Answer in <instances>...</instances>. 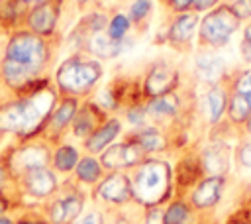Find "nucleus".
Returning <instances> with one entry per match:
<instances>
[{
    "mask_svg": "<svg viewBox=\"0 0 251 224\" xmlns=\"http://www.w3.org/2000/svg\"><path fill=\"white\" fill-rule=\"evenodd\" d=\"M49 161V151L41 145H29L12 153V169L14 171H33L45 167Z\"/></svg>",
    "mask_w": 251,
    "mask_h": 224,
    "instance_id": "nucleus-10",
    "label": "nucleus"
},
{
    "mask_svg": "<svg viewBox=\"0 0 251 224\" xmlns=\"http://www.w3.org/2000/svg\"><path fill=\"white\" fill-rule=\"evenodd\" d=\"M100 173H102V167H100V163H98L94 157H84V159H80L78 165H76V177H78L80 181H84V183H94V181H98Z\"/></svg>",
    "mask_w": 251,
    "mask_h": 224,
    "instance_id": "nucleus-25",
    "label": "nucleus"
},
{
    "mask_svg": "<svg viewBox=\"0 0 251 224\" xmlns=\"http://www.w3.org/2000/svg\"><path fill=\"white\" fill-rule=\"evenodd\" d=\"M102 120H104V114L98 108V104L86 102V104H82L76 110V114L73 118V122H75V134L76 136H90L96 128L102 126Z\"/></svg>",
    "mask_w": 251,
    "mask_h": 224,
    "instance_id": "nucleus-11",
    "label": "nucleus"
},
{
    "mask_svg": "<svg viewBox=\"0 0 251 224\" xmlns=\"http://www.w3.org/2000/svg\"><path fill=\"white\" fill-rule=\"evenodd\" d=\"M149 10H151L149 0H135L133 6H131V18H133L135 22H141V20L149 14Z\"/></svg>",
    "mask_w": 251,
    "mask_h": 224,
    "instance_id": "nucleus-32",
    "label": "nucleus"
},
{
    "mask_svg": "<svg viewBox=\"0 0 251 224\" xmlns=\"http://www.w3.org/2000/svg\"><path fill=\"white\" fill-rule=\"evenodd\" d=\"M202 167L210 177H222L229 169V149L224 143H214L202 153Z\"/></svg>",
    "mask_w": 251,
    "mask_h": 224,
    "instance_id": "nucleus-12",
    "label": "nucleus"
},
{
    "mask_svg": "<svg viewBox=\"0 0 251 224\" xmlns=\"http://www.w3.org/2000/svg\"><path fill=\"white\" fill-rule=\"evenodd\" d=\"M133 140L145 149V153H147V151H161V149H165V145H167L163 134L157 132V130H153V128L141 130Z\"/></svg>",
    "mask_w": 251,
    "mask_h": 224,
    "instance_id": "nucleus-23",
    "label": "nucleus"
},
{
    "mask_svg": "<svg viewBox=\"0 0 251 224\" xmlns=\"http://www.w3.org/2000/svg\"><path fill=\"white\" fill-rule=\"evenodd\" d=\"M176 110H178V98H176V94H173V92L151 98V102H149V104H147V108H145V112H147V114L157 116V118L175 116V114H176Z\"/></svg>",
    "mask_w": 251,
    "mask_h": 224,
    "instance_id": "nucleus-20",
    "label": "nucleus"
},
{
    "mask_svg": "<svg viewBox=\"0 0 251 224\" xmlns=\"http://www.w3.org/2000/svg\"><path fill=\"white\" fill-rule=\"evenodd\" d=\"M237 159L243 167H249L251 169V141H245L239 145L237 149Z\"/></svg>",
    "mask_w": 251,
    "mask_h": 224,
    "instance_id": "nucleus-34",
    "label": "nucleus"
},
{
    "mask_svg": "<svg viewBox=\"0 0 251 224\" xmlns=\"http://www.w3.org/2000/svg\"><path fill=\"white\" fill-rule=\"evenodd\" d=\"M216 2H218V0H194L192 8H194L196 12H202V10H210L212 6H216Z\"/></svg>",
    "mask_w": 251,
    "mask_h": 224,
    "instance_id": "nucleus-38",
    "label": "nucleus"
},
{
    "mask_svg": "<svg viewBox=\"0 0 251 224\" xmlns=\"http://www.w3.org/2000/svg\"><path fill=\"white\" fill-rule=\"evenodd\" d=\"M196 75L210 84H218L226 75V63L214 53H202L196 57Z\"/></svg>",
    "mask_w": 251,
    "mask_h": 224,
    "instance_id": "nucleus-13",
    "label": "nucleus"
},
{
    "mask_svg": "<svg viewBox=\"0 0 251 224\" xmlns=\"http://www.w3.org/2000/svg\"><path fill=\"white\" fill-rule=\"evenodd\" d=\"M24 6V0H4V4L0 6V22L6 26H14L22 16Z\"/></svg>",
    "mask_w": 251,
    "mask_h": 224,
    "instance_id": "nucleus-26",
    "label": "nucleus"
},
{
    "mask_svg": "<svg viewBox=\"0 0 251 224\" xmlns=\"http://www.w3.org/2000/svg\"><path fill=\"white\" fill-rule=\"evenodd\" d=\"M82 210V196L73 195V196H65L57 202L51 204L49 208V218L55 224H67L71 220H75Z\"/></svg>",
    "mask_w": 251,
    "mask_h": 224,
    "instance_id": "nucleus-15",
    "label": "nucleus"
},
{
    "mask_svg": "<svg viewBox=\"0 0 251 224\" xmlns=\"http://www.w3.org/2000/svg\"><path fill=\"white\" fill-rule=\"evenodd\" d=\"M18 224H45V222H41V220H22Z\"/></svg>",
    "mask_w": 251,
    "mask_h": 224,
    "instance_id": "nucleus-41",
    "label": "nucleus"
},
{
    "mask_svg": "<svg viewBox=\"0 0 251 224\" xmlns=\"http://www.w3.org/2000/svg\"><path fill=\"white\" fill-rule=\"evenodd\" d=\"M98 195L108 200V202H116V204H122L126 202L131 195H133V189H131V183L129 179L124 175V173H112L108 179H104V183L98 187Z\"/></svg>",
    "mask_w": 251,
    "mask_h": 224,
    "instance_id": "nucleus-9",
    "label": "nucleus"
},
{
    "mask_svg": "<svg viewBox=\"0 0 251 224\" xmlns=\"http://www.w3.org/2000/svg\"><path fill=\"white\" fill-rule=\"evenodd\" d=\"M2 4H4V0H0V6H2Z\"/></svg>",
    "mask_w": 251,
    "mask_h": 224,
    "instance_id": "nucleus-46",
    "label": "nucleus"
},
{
    "mask_svg": "<svg viewBox=\"0 0 251 224\" xmlns=\"http://www.w3.org/2000/svg\"><path fill=\"white\" fill-rule=\"evenodd\" d=\"M24 2H25V4H27V2H37V4H39V2H43V0H24Z\"/></svg>",
    "mask_w": 251,
    "mask_h": 224,
    "instance_id": "nucleus-44",
    "label": "nucleus"
},
{
    "mask_svg": "<svg viewBox=\"0 0 251 224\" xmlns=\"http://www.w3.org/2000/svg\"><path fill=\"white\" fill-rule=\"evenodd\" d=\"M235 92L237 94H243V96H249L251 94V71H245L237 77L235 81Z\"/></svg>",
    "mask_w": 251,
    "mask_h": 224,
    "instance_id": "nucleus-31",
    "label": "nucleus"
},
{
    "mask_svg": "<svg viewBox=\"0 0 251 224\" xmlns=\"http://www.w3.org/2000/svg\"><path fill=\"white\" fill-rule=\"evenodd\" d=\"M6 208H8V200H6V196L0 193V218H2V214L6 212Z\"/></svg>",
    "mask_w": 251,
    "mask_h": 224,
    "instance_id": "nucleus-40",
    "label": "nucleus"
},
{
    "mask_svg": "<svg viewBox=\"0 0 251 224\" xmlns=\"http://www.w3.org/2000/svg\"><path fill=\"white\" fill-rule=\"evenodd\" d=\"M196 26H198L196 14H180V16L171 24L169 39H171L173 43H186V41H190V37L194 35Z\"/></svg>",
    "mask_w": 251,
    "mask_h": 224,
    "instance_id": "nucleus-19",
    "label": "nucleus"
},
{
    "mask_svg": "<svg viewBox=\"0 0 251 224\" xmlns=\"http://www.w3.org/2000/svg\"><path fill=\"white\" fill-rule=\"evenodd\" d=\"M239 16L229 6H220L204 16L200 22V41L212 47L227 43L231 33L239 28Z\"/></svg>",
    "mask_w": 251,
    "mask_h": 224,
    "instance_id": "nucleus-5",
    "label": "nucleus"
},
{
    "mask_svg": "<svg viewBox=\"0 0 251 224\" xmlns=\"http://www.w3.org/2000/svg\"><path fill=\"white\" fill-rule=\"evenodd\" d=\"M224 191V177H208L204 179L192 193V202L198 208H208L214 206Z\"/></svg>",
    "mask_w": 251,
    "mask_h": 224,
    "instance_id": "nucleus-14",
    "label": "nucleus"
},
{
    "mask_svg": "<svg viewBox=\"0 0 251 224\" xmlns=\"http://www.w3.org/2000/svg\"><path fill=\"white\" fill-rule=\"evenodd\" d=\"M57 18H59V6L51 0H43L29 12L27 26L37 35H49L57 26Z\"/></svg>",
    "mask_w": 251,
    "mask_h": 224,
    "instance_id": "nucleus-8",
    "label": "nucleus"
},
{
    "mask_svg": "<svg viewBox=\"0 0 251 224\" xmlns=\"http://www.w3.org/2000/svg\"><path fill=\"white\" fill-rule=\"evenodd\" d=\"M102 75L100 63L84 57H71L57 69V84L63 92L82 94L88 92Z\"/></svg>",
    "mask_w": 251,
    "mask_h": 224,
    "instance_id": "nucleus-3",
    "label": "nucleus"
},
{
    "mask_svg": "<svg viewBox=\"0 0 251 224\" xmlns=\"http://www.w3.org/2000/svg\"><path fill=\"white\" fill-rule=\"evenodd\" d=\"M55 94L49 86L31 90L16 102L0 106V132L20 134L22 138L33 136L53 112Z\"/></svg>",
    "mask_w": 251,
    "mask_h": 224,
    "instance_id": "nucleus-1",
    "label": "nucleus"
},
{
    "mask_svg": "<svg viewBox=\"0 0 251 224\" xmlns=\"http://www.w3.org/2000/svg\"><path fill=\"white\" fill-rule=\"evenodd\" d=\"M227 2H237V0H227Z\"/></svg>",
    "mask_w": 251,
    "mask_h": 224,
    "instance_id": "nucleus-45",
    "label": "nucleus"
},
{
    "mask_svg": "<svg viewBox=\"0 0 251 224\" xmlns=\"http://www.w3.org/2000/svg\"><path fill=\"white\" fill-rule=\"evenodd\" d=\"M247 132H249V134H251V116H249V118H247Z\"/></svg>",
    "mask_w": 251,
    "mask_h": 224,
    "instance_id": "nucleus-42",
    "label": "nucleus"
},
{
    "mask_svg": "<svg viewBox=\"0 0 251 224\" xmlns=\"http://www.w3.org/2000/svg\"><path fill=\"white\" fill-rule=\"evenodd\" d=\"M120 122L118 120H108V122H104L100 128H96L90 136H88V140H86V149L88 151H100V149H104L118 134H120Z\"/></svg>",
    "mask_w": 251,
    "mask_h": 224,
    "instance_id": "nucleus-18",
    "label": "nucleus"
},
{
    "mask_svg": "<svg viewBox=\"0 0 251 224\" xmlns=\"http://www.w3.org/2000/svg\"><path fill=\"white\" fill-rule=\"evenodd\" d=\"M55 187H57L55 175L47 167L33 169V171L25 173V189L35 196H47L55 191Z\"/></svg>",
    "mask_w": 251,
    "mask_h": 224,
    "instance_id": "nucleus-16",
    "label": "nucleus"
},
{
    "mask_svg": "<svg viewBox=\"0 0 251 224\" xmlns=\"http://www.w3.org/2000/svg\"><path fill=\"white\" fill-rule=\"evenodd\" d=\"M75 114H76V100H75V98H65V100L53 110L51 124H53L57 130H61V128H65V126L75 118Z\"/></svg>",
    "mask_w": 251,
    "mask_h": 224,
    "instance_id": "nucleus-22",
    "label": "nucleus"
},
{
    "mask_svg": "<svg viewBox=\"0 0 251 224\" xmlns=\"http://www.w3.org/2000/svg\"><path fill=\"white\" fill-rule=\"evenodd\" d=\"M129 29V20L124 16V14H118L110 20V26H108V35L112 39H124V35L127 33Z\"/></svg>",
    "mask_w": 251,
    "mask_h": 224,
    "instance_id": "nucleus-29",
    "label": "nucleus"
},
{
    "mask_svg": "<svg viewBox=\"0 0 251 224\" xmlns=\"http://www.w3.org/2000/svg\"><path fill=\"white\" fill-rule=\"evenodd\" d=\"M145 224H163V214L157 210V208H153V210H149V214H147V220H145Z\"/></svg>",
    "mask_w": 251,
    "mask_h": 224,
    "instance_id": "nucleus-39",
    "label": "nucleus"
},
{
    "mask_svg": "<svg viewBox=\"0 0 251 224\" xmlns=\"http://www.w3.org/2000/svg\"><path fill=\"white\" fill-rule=\"evenodd\" d=\"M88 49L90 53H94L96 57H104V59H114L118 57L126 45L122 39H112L108 33H94L88 37Z\"/></svg>",
    "mask_w": 251,
    "mask_h": 224,
    "instance_id": "nucleus-17",
    "label": "nucleus"
},
{
    "mask_svg": "<svg viewBox=\"0 0 251 224\" xmlns=\"http://www.w3.org/2000/svg\"><path fill=\"white\" fill-rule=\"evenodd\" d=\"M176 84H178L176 69H173L165 63H159V65L151 67V71L147 73L145 83H143V92L147 96L155 98V96H163V94L173 92V88Z\"/></svg>",
    "mask_w": 251,
    "mask_h": 224,
    "instance_id": "nucleus-7",
    "label": "nucleus"
},
{
    "mask_svg": "<svg viewBox=\"0 0 251 224\" xmlns=\"http://www.w3.org/2000/svg\"><path fill=\"white\" fill-rule=\"evenodd\" d=\"M241 57L251 63V24L245 28L243 31V39H241Z\"/></svg>",
    "mask_w": 251,
    "mask_h": 224,
    "instance_id": "nucleus-33",
    "label": "nucleus"
},
{
    "mask_svg": "<svg viewBox=\"0 0 251 224\" xmlns=\"http://www.w3.org/2000/svg\"><path fill=\"white\" fill-rule=\"evenodd\" d=\"M176 177L180 185H190L198 177V165L192 159H184L176 169Z\"/></svg>",
    "mask_w": 251,
    "mask_h": 224,
    "instance_id": "nucleus-30",
    "label": "nucleus"
},
{
    "mask_svg": "<svg viewBox=\"0 0 251 224\" xmlns=\"http://www.w3.org/2000/svg\"><path fill=\"white\" fill-rule=\"evenodd\" d=\"M0 224H12L8 218H0Z\"/></svg>",
    "mask_w": 251,
    "mask_h": 224,
    "instance_id": "nucleus-43",
    "label": "nucleus"
},
{
    "mask_svg": "<svg viewBox=\"0 0 251 224\" xmlns=\"http://www.w3.org/2000/svg\"><path fill=\"white\" fill-rule=\"evenodd\" d=\"M233 12L239 16V20L251 18V0H237L233 4Z\"/></svg>",
    "mask_w": 251,
    "mask_h": 224,
    "instance_id": "nucleus-35",
    "label": "nucleus"
},
{
    "mask_svg": "<svg viewBox=\"0 0 251 224\" xmlns=\"http://www.w3.org/2000/svg\"><path fill=\"white\" fill-rule=\"evenodd\" d=\"M186 218H188V206L184 202H173L163 214V224H182Z\"/></svg>",
    "mask_w": 251,
    "mask_h": 224,
    "instance_id": "nucleus-28",
    "label": "nucleus"
},
{
    "mask_svg": "<svg viewBox=\"0 0 251 224\" xmlns=\"http://www.w3.org/2000/svg\"><path fill=\"white\" fill-rule=\"evenodd\" d=\"M75 224H102V216H100V212H88L86 216H82Z\"/></svg>",
    "mask_w": 251,
    "mask_h": 224,
    "instance_id": "nucleus-37",
    "label": "nucleus"
},
{
    "mask_svg": "<svg viewBox=\"0 0 251 224\" xmlns=\"http://www.w3.org/2000/svg\"><path fill=\"white\" fill-rule=\"evenodd\" d=\"M226 102H227V98H226L224 88L212 86L208 90V94H206V108H208V118H210L212 124H216L222 118V114L226 110Z\"/></svg>",
    "mask_w": 251,
    "mask_h": 224,
    "instance_id": "nucleus-21",
    "label": "nucleus"
},
{
    "mask_svg": "<svg viewBox=\"0 0 251 224\" xmlns=\"http://www.w3.org/2000/svg\"><path fill=\"white\" fill-rule=\"evenodd\" d=\"M192 4H194V0H169V6H171L175 12H184V10H188Z\"/></svg>",
    "mask_w": 251,
    "mask_h": 224,
    "instance_id": "nucleus-36",
    "label": "nucleus"
},
{
    "mask_svg": "<svg viewBox=\"0 0 251 224\" xmlns=\"http://www.w3.org/2000/svg\"><path fill=\"white\" fill-rule=\"evenodd\" d=\"M145 149L135 141V140H129L126 143H118V145H112L104 151L102 155V165L106 169H122V167H131L135 163L141 161Z\"/></svg>",
    "mask_w": 251,
    "mask_h": 224,
    "instance_id": "nucleus-6",
    "label": "nucleus"
},
{
    "mask_svg": "<svg viewBox=\"0 0 251 224\" xmlns=\"http://www.w3.org/2000/svg\"><path fill=\"white\" fill-rule=\"evenodd\" d=\"M251 116V104H249V98L243 96V94H233L229 98V118L231 122L239 124V122H247V118Z\"/></svg>",
    "mask_w": 251,
    "mask_h": 224,
    "instance_id": "nucleus-24",
    "label": "nucleus"
},
{
    "mask_svg": "<svg viewBox=\"0 0 251 224\" xmlns=\"http://www.w3.org/2000/svg\"><path fill=\"white\" fill-rule=\"evenodd\" d=\"M171 187V169L163 161H145L133 183V195L139 202L143 204H159L161 200L167 198Z\"/></svg>",
    "mask_w": 251,
    "mask_h": 224,
    "instance_id": "nucleus-2",
    "label": "nucleus"
},
{
    "mask_svg": "<svg viewBox=\"0 0 251 224\" xmlns=\"http://www.w3.org/2000/svg\"><path fill=\"white\" fill-rule=\"evenodd\" d=\"M55 167L59 171H71L73 167H76V161H78V153L75 147L71 145H63L55 151Z\"/></svg>",
    "mask_w": 251,
    "mask_h": 224,
    "instance_id": "nucleus-27",
    "label": "nucleus"
},
{
    "mask_svg": "<svg viewBox=\"0 0 251 224\" xmlns=\"http://www.w3.org/2000/svg\"><path fill=\"white\" fill-rule=\"evenodd\" d=\"M6 59L24 65L33 73H39V69L47 63V45L41 35L33 31H18L8 41Z\"/></svg>",
    "mask_w": 251,
    "mask_h": 224,
    "instance_id": "nucleus-4",
    "label": "nucleus"
}]
</instances>
